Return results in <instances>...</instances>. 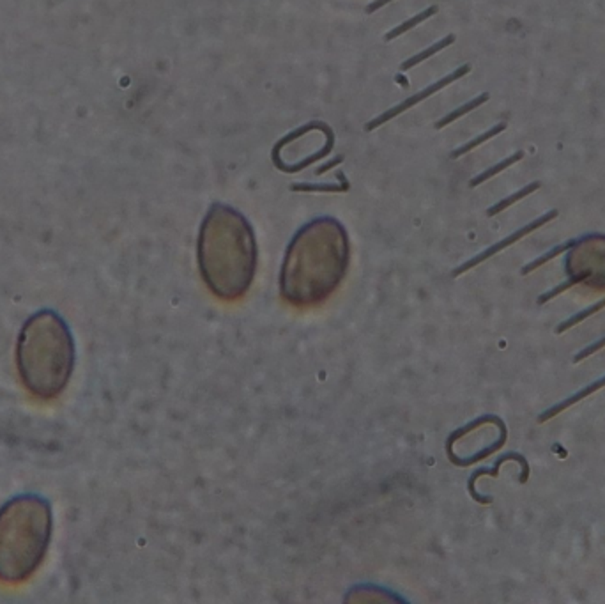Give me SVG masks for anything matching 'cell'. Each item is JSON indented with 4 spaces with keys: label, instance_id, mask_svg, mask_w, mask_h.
I'll return each instance as SVG.
<instances>
[{
    "label": "cell",
    "instance_id": "obj_15",
    "mask_svg": "<svg viewBox=\"0 0 605 604\" xmlns=\"http://www.w3.org/2000/svg\"><path fill=\"white\" fill-rule=\"evenodd\" d=\"M604 307H605V300H600V302L594 303V305H591V307H587V309L580 310V312H577L575 316H572V317H570V319H566V321H563V323H559L558 326H556V333H558V335L565 333L566 330L573 328V326H575V324L582 323V321L587 319V317H589V316H593V314L600 312V310L604 309Z\"/></svg>",
    "mask_w": 605,
    "mask_h": 604
},
{
    "label": "cell",
    "instance_id": "obj_1",
    "mask_svg": "<svg viewBox=\"0 0 605 604\" xmlns=\"http://www.w3.org/2000/svg\"><path fill=\"white\" fill-rule=\"evenodd\" d=\"M349 243L344 227L331 218L305 225L287 247L280 271V295L294 307L326 302L345 278Z\"/></svg>",
    "mask_w": 605,
    "mask_h": 604
},
{
    "label": "cell",
    "instance_id": "obj_20",
    "mask_svg": "<svg viewBox=\"0 0 605 604\" xmlns=\"http://www.w3.org/2000/svg\"><path fill=\"white\" fill-rule=\"evenodd\" d=\"M390 2H393V0H376V2H372V4L366 8V13H369V15H372V13L379 11L381 8H384V6L390 4Z\"/></svg>",
    "mask_w": 605,
    "mask_h": 604
},
{
    "label": "cell",
    "instance_id": "obj_5",
    "mask_svg": "<svg viewBox=\"0 0 605 604\" xmlns=\"http://www.w3.org/2000/svg\"><path fill=\"white\" fill-rule=\"evenodd\" d=\"M469 71H471V66H469V64H466V66H462V68L455 69V71H453V73H450V75H446V76H444V78H441L439 82L432 83V85H429V87H426V89L419 90L418 94H414V96L407 97V100L402 101V103L395 105L393 108H390V110H386V112H384V114H381L379 117L372 119V121H370V123H366V124H365V131H373V130H376V128H379L381 124L388 123V121H391V119H395V117H397V115H400L402 112L409 110V108H411V107H414V105H418L419 101L426 100V97H429V96H432V94H436L437 90L444 89V87L450 85V83H453V82H455V80L462 78V76H464V75H467V73H469Z\"/></svg>",
    "mask_w": 605,
    "mask_h": 604
},
{
    "label": "cell",
    "instance_id": "obj_10",
    "mask_svg": "<svg viewBox=\"0 0 605 604\" xmlns=\"http://www.w3.org/2000/svg\"><path fill=\"white\" fill-rule=\"evenodd\" d=\"M489 97H491V96H489V93H484V94H480V96H478V97H474V100L467 101L466 105L459 107V108H457V110L450 112V114L444 115L443 119H439V121H437V123H436V130H443L444 126H448V124H451V123H453V121H457V119H459V117L466 115L467 112L474 110V108H478V107H480V105H484L485 101H489Z\"/></svg>",
    "mask_w": 605,
    "mask_h": 604
},
{
    "label": "cell",
    "instance_id": "obj_18",
    "mask_svg": "<svg viewBox=\"0 0 605 604\" xmlns=\"http://www.w3.org/2000/svg\"><path fill=\"white\" fill-rule=\"evenodd\" d=\"M292 191H347V183L340 184V186H333V184H292L290 186Z\"/></svg>",
    "mask_w": 605,
    "mask_h": 604
},
{
    "label": "cell",
    "instance_id": "obj_2",
    "mask_svg": "<svg viewBox=\"0 0 605 604\" xmlns=\"http://www.w3.org/2000/svg\"><path fill=\"white\" fill-rule=\"evenodd\" d=\"M257 263V243L246 220L234 209L215 206L198 237V268L209 291L225 302L243 298Z\"/></svg>",
    "mask_w": 605,
    "mask_h": 604
},
{
    "label": "cell",
    "instance_id": "obj_8",
    "mask_svg": "<svg viewBox=\"0 0 605 604\" xmlns=\"http://www.w3.org/2000/svg\"><path fill=\"white\" fill-rule=\"evenodd\" d=\"M498 427H499V438L496 439L494 443H491V445L485 446V449H480L478 452L471 454V456H466V457L451 456L450 457L451 463L457 464V466H469V464H474V463H480V461H484L485 457H489L491 454H494L496 450L503 449V446H505V443H506V438H508V431H506L505 422H501Z\"/></svg>",
    "mask_w": 605,
    "mask_h": 604
},
{
    "label": "cell",
    "instance_id": "obj_14",
    "mask_svg": "<svg viewBox=\"0 0 605 604\" xmlns=\"http://www.w3.org/2000/svg\"><path fill=\"white\" fill-rule=\"evenodd\" d=\"M522 158H524V153H522V151H517L515 155H512V156H510V158L503 160V162L496 163L494 167H491V169H487V170H485V172L478 174V176L474 177V179H471V181H469V186H471V188H477L478 184L485 183V181H487V179H491V177H494L496 174L503 172V170L508 169V167H512L513 163H517V162H519V160H522Z\"/></svg>",
    "mask_w": 605,
    "mask_h": 604
},
{
    "label": "cell",
    "instance_id": "obj_13",
    "mask_svg": "<svg viewBox=\"0 0 605 604\" xmlns=\"http://www.w3.org/2000/svg\"><path fill=\"white\" fill-rule=\"evenodd\" d=\"M436 13H437V6H432V8L425 9V11H421V13H419V15H416V16H412V18H409L407 22L400 23V25H397V27H395V29H391L390 32H388L386 36H384V41H393L395 37L402 36V34H405V32H407V30L414 29L416 25H419V23H421V22H425L426 18L433 16V15H436Z\"/></svg>",
    "mask_w": 605,
    "mask_h": 604
},
{
    "label": "cell",
    "instance_id": "obj_11",
    "mask_svg": "<svg viewBox=\"0 0 605 604\" xmlns=\"http://www.w3.org/2000/svg\"><path fill=\"white\" fill-rule=\"evenodd\" d=\"M579 243H580V239H572V241H566V243H561V245L554 247V249H552V250L545 252L544 256L537 257V259L531 261L529 264H526V266L522 268V271H520V273H522L524 277H526V275H529L531 271H534V270H537V268L544 266V264H547L549 261H552V259H554V257H558L559 254H563V252H565V250L573 249V247L579 245Z\"/></svg>",
    "mask_w": 605,
    "mask_h": 604
},
{
    "label": "cell",
    "instance_id": "obj_4",
    "mask_svg": "<svg viewBox=\"0 0 605 604\" xmlns=\"http://www.w3.org/2000/svg\"><path fill=\"white\" fill-rule=\"evenodd\" d=\"M52 507L40 495H20L0 509V579L20 583L43 562L52 539Z\"/></svg>",
    "mask_w": 605,
    "mask_h": 604
},
{
    "label": "cell",
    "instance_id": "obj_19",
    "mask_svg": "<svg viewBox=\"0 0 605 604\" xmlns=\"http://www.w3.org/2000/svg\"><path fill=\"white\" fill-rule=\"evenodd\" d=\"M604 348H605V337H601V338H598L597 342H593V344H589V345H586L584 349H580V351L577 353L575 356H573V364H580V362H582V360H586L587 356H591L593 353L600 351V349H604Z\"/></svg>",
    "mask_w": 605,
    "mask_h": 604
},
{
    "label": "cell",
    "instance_id": "obj_7",
    "mask_svg": "<svg viewBox=\"0 0 605 604\" xmlns=\"http://www.w3.org/2000/svg\"><path fill=\"white\" fill-rule=\"evenodd\" d=\"M604 386H605V376H601V378H598L597 381H593V383H591V385H587L586 389L579 390V392H575V393H573V396L566 397L565 401H561V403L554 404V406H551V408H549V410H545L544 413L538 415V422H540V424H544V422L552 420V418L558 417V415L561 413V411H565L566 408L573 406V404H577V403H579V401L586 399L587 396L594 393V392H597V390L604 389Z\"/></svg>",
    "mask_w": 605,
    "mask_h": 604
},
{
    "label": "cell",
    "instance_id": "obj_17",
    "mask_svg": "<svg viewBox=\"0 0 605 604\" xmlns=\"http://www.w3.org/2000/svg\"><path fill=\"white\" fill-rule=\"evenodd\" d=\"M589 275H591L589 271H586V273L579 275V277H572V278H568V280H565V282H563V284L556 285V288H554V289H551V291H547V292H544V295L538 296L537 303H538V305H545V303L551 302L552 298H556V296H559V295H561V292L568 291L570 288H573V285H575V284H579V282H582L584 278H587V277H589Z\"/></svg>",
    "mask_w": 605,
    "mask_h": 604
},
{
    "label": "cell",
    "instance_id": "obj_12",
    "mask_svg": "<svg viewBox=\"0 0 605 604\" xmlns=\"http://www.w3.org/2000/svg\"><path fill=\"white\" fill-rule=\"evenodd\" d=\"M540 186H541L540 181H534V183L527 184V186H524L522 190L515 191V194H513V195H510V197L503 199V201H499L498 204H494V206H492V208H489V209H487V216L499 215V213L505 211L506 208H510V206H513V204H515V202L522 201L524 197H527V195H529V194H533V191H537L538 188H540Z\"/></svg>",
    "mask_w": 605,
    "mask_h": 604
},
{
    "label": "cell",
    "instance_id": "obj_9",
    "mask_svg": "<svg viewBox=\"0 0 605 604\" xmlns=\"http://www.w3.org/2000/svg\"><path fill=\"white\" fill-rule=\"evenodd\" d=\"M451 43H455V36H453V34L446 36V37H444V40L437 41L436 45H430L429 48H425V50L419 52V54L412 55V57L407 59V61H405L404 64H400V69H402V71H407V69L414 68L416 64H421L423 61H426V59H430V57H432V55H436L437 52H441V50H443V48L450 47Z\"/></svg>",
    "mask_w": 605,
    "mask_h": 604
},
{
    "label": "cell",
    "instance_id": "obj_6",
    "mask_svg": "<svg viewBox=\"0 0 605 604\" xmlns=\"http://www.w3.org/2000/svg\"><path fill=\"white\" fill-rule=\"evenodd\" d=\"M556 216H558V209H552V211L545 213V215H541L540 218L533 220V222H531V223H527V225H524L522 229L515 230V232L510 234L508 237H505V239L498 241V243H496V245L489 247L487 250H484V252H481V254H478L477 257H473V259H469V261H467V263H464L462 266L457 268V270L453 271V273H451V275H453V277H459V275L466 273L467 270H471V268L478 266V264L484 263V261H487L489 257H492V256H496V254H499V252H501V250L508 249L510 245H513V243H517V241H519V239H522L524 236H527V234H531V232H533V230L540 229L541 225H545V223H547V222H551V220H554Z\"/></svg>",
    "mask_w": 605,
    "mask_h": 604
},
{
    "label": "cell",
    "instance_id": "obj_16",
    "mask_svg": "<svg viewBox=\"0 0 605 604\" xmlns=\"http://www.w3.org/2000/svg\"><path fill=\"white\" fill-rule=\"evenodd\" d=\"M505 130H506V124H505V123L496 124L494 128H491V130H487V131H485V134L478 135L477 138H473V141H471V142H467L466 146H462V148L455 149V151L451 153V158H453V160H455V158H460V156H462V155H466V153H469L471 149L478 148V146L484 144V142L491 141L492 137H496V135H499V134H501V131H505Z\"/></svg>",
    "mask_w": 605,
    "mask_h": 604
},
{
    "label": "cell",
    "instance_id": "obj_3",
    "mask_svg": "<svg viewBox=\"0 0 605 604\" xmlns=\"http://www.w3.org/2000/svg\"><path fill=\"white\" fill-rule=\"evenodd\" d=\"M16 362L29 392L41 399L57 397L75 365V342L64 317L54 310L30 316L20 331Z\"/></svg>",
    "mask_w": 605,
    "mask_h": 604
},
{
    "label": "cell",
    "instance_id": "obj_21",
    "mask_svg": "<svg viewBox=\"0 0 605 604\" xmlns=\"http://www.w3.org/2000/svg\"><path fill=\"white\" fill-rule=\"evenodd\" d=\"M338 163H342V156H337V158H335L333 162H328L326 165L321 167V169H317V172H316V174H317V176H321V174H324V172H326V170L333 169V167H335V165H338Z\"/></svg>",
    "mask_w": 605,
    "mask_h": 604
}]
</instances>
